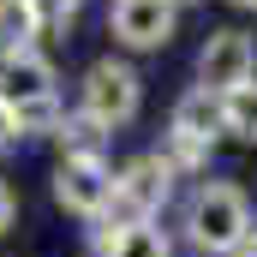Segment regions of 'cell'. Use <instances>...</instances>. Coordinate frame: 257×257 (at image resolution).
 <instances>
[{"label":"cell","mask_w":257,"mask_h":257,"mask_svg":"<svg viewBox=\"0 0 257 257\" xmlns=\"http://www.w3.org/2000/svg\"><path fill=\"white\" fill-rule=\"evenodd\" d=\"M174 6H180V0H174Z\"/></svg>","instance_id":"18"},{"label":"cell","mask_w":257,"mask_h":257,"mask_svg":"<svg viewBox=\"0 0 257 257\" xmlns=\"http://www.w3.org/2000/svg\"><path fill=\"white\" fill-rule=\"evenodd\" d=\"M12 120H18V138H24V132H54V126H60V96L24 102V108H12Z\"/></svg>","instance_id":"12"},{"label":"cell","mask_w":257,"mask_h":257,"mask_svg":"<svg viewBox=\"0 0 257 257\" xmlns=\"http://www.w3.org/2000/svg\"><path fill=\"white\" fill-rule=\"evenodd\" d=\"M233 6H251V12H257V0H233Z\"/></svg>","instance_id":"17"},{"label":"cell","mask_w":257,"mask_h":257,"mask_svg":"<svg viewBox=\"0 0 257 257\" xmlns=\"http://www.w3.org/2000/svg\"><path fill=\"white\" fill-rule=\"evenodd\" d=\"M60 96V72L48 54L36 48H0V102L6 108H24V102H48Z\"/></svg>","instance_id":"5"},{"label":"cell","mask_w":257,"mask_h":257,"mask_svg":"<svg viewBox=\"0 0 257 257\" xmlns=\"http://www.w3.org/2000/svg\"><path fill=\"white\" fill-rule=\"evenodd\" d=\"M90 257H174V239H168L156 221L96 215V221H90Z\"/></svg>","instance_id":"8"},{"label":"cell","mask_w":257,"mask_h":257,"mask_svg":"<svg viewBox=\"0 0 257 257\" xmlns=\"http://www.w3.org/2000/svg\"><path fill=\"white\" fill-rule=\"evenodd\" d=\"M221 138L257 144V84H233L221 96Z\"/></svg>","instance_id":"10"},{"label":"cell","mask_w":257,"mask_h":257,"mask_svg":"<svg viewBox=\"0 0 257 257\" xmlns=\"http://www.w3.org/2000/svg\"><path fill=\"white\" fill-rule=\"evenodd\" d=\"M108 138L114 132H102L96 120H84V114H60V126H54L60 162H102L108 168Z\"/></svg>","instance_id":"9"},{"label":"cell","mask_w":257,"mask_h":257,"mask_svg":"<svg viewBox=\"0 0 257 257\" xmlns=\"http://www.w3.org/2000/svg\"><path fill=\"white\" fill-rule=\"evenodd\" d=\"M233 257H257V233H251V239H245V245H239Z\"/></svg>","instance_id":"16"},{"label":"cell","mask_w":257,"mask_h":257,"mask_svg":"<svg viewBox=\"0 0 257 257\" xmlns=\"http://www.w3.org/2000/svg\"><path fill=\"white\" fill-rule=\"evenodd\" d=\"M108 30L120 48H168L174 36V0H114L108 6Z\"/></svg>","instance_id":"6"},{"label":"cell","mask_w":257,"mask_h":257,"mask_svg":"<svg viewBox=\"0 0 257 257\" xmlns=\"http://www.w3.org/2000/svg\"><path fill=\"white\" fill-rule=\"evenodd\" d=\"M108 174L114 168H102V162H60L54 168V203L66 215H84V221L108 215V192H114Z\"/></svg>","instance_id":"7"},{"label":"cell","mask_w":257,"mask_h":257,"mask_svg":"<svg viewBox=\"0 0 257 257\" xmlns=\"http://www.w3.org/2000/svg\"><path fill=\"white\" fill-rule=\"evenodd\" d=\"M42 30H36V12L30 0H0V48H30Z\"/></svg>","instance_id":"11"},{"label":"cell","mask_w":257,"mask_h":257,"mask_svg":"<svg viewBox=\"0 0 257 257\" xmlns=\"http://www.w3.org/2000/svg\"><path fill=\"white\" fill-rule=\"evenodd\" d=\"M114 192H108V215L114 221H156L174 197V168L150 150V156H132L120 174H108Z\"/></svg>","instance_id":"3"},{"label":"cell","mask_w":257,"mask_h":257,"mask_svg":"<svg viewBox=\"0 0 257 257\" xmlns=\"http://www.w3.org/2000/svg\"><path fill=\"white\" fill-rule=\"evenodd\" d=\"M257 78V42L245 30H209L203 48H197V90L209 96H227L233 84H251Z\"/></svg>","instance_id":"4"},{"label":"cell","mask_w":257,"mask_h":257,"mask_svg":"<svg viewBox=\"0 0 257 257\" xmlns=\"http://www.w3.org/2000/svg\"><path fill=\"white\" fill-rule=\"evenodd\" d=\"M30 12H36V30H66L78 18V0H30Z\"/></svg>","instance_id":"13"},{"label":"cell","mask_w":257,"mask_h":257,"mask_svg":"<svg viewBox=\"0 0 257 257\" xmlns=\"http://www.w3.org/2000/svg\"><path fill=\"white\" fill-rule=\"evenodd\" d=\"M6 150H18V120H12V108L0 102V156Z\"/></svg>","instance_id":"14"},{"label":"cell","mask_w":257,"mask_h":257,"mask_svg":"<svg viewBox=\"0 0 257 257\" xmlns=\"http://www.w3.org/2000/svg\"><path fill=\"white\" fill-rule=\"evenodd\" d=\"M251 233H257L251 227V197L239 192L233 180H203L186 197V239L203 257H233Z\"/></svg>","instance_id":"1"},{"label":"cell","mask_w":257,"mask_h":257,"mask_svg":"<svg viewBox=\"0 0 257 257\" xmlns=\"http://www.w3.org/2000/svg\"><path fill=\"white\" fill-rule=\"evenodd\" d=\"M138 108H144V78L126 60H96L84 72V84H78V114L84 120L114 132V126H126V120H138Z\"/></svg>","instance_id":"2"},{"label":"cell","mask_w":257,"mask_h":257,"mask_svg":"<svg viewBox=\"0 0 257 257\" xmlns=\"http://www.w3.org/2000/svg\"><path fill=\"white\" fill-rule=\"evenodd\" d=\"M12 215H18V197H12V186H6V180H0V233L12 227Z\"/></svg>","instance_id":"15"}]
</instances>
